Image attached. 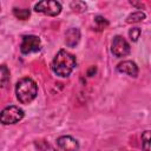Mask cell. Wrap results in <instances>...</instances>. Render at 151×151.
I'll return each mask as SVG.
<instances>
[{
  "label": "cell",
  "instance_id": "1",
  "mask_svg": "<svg viewBox=\"0 0 151 151\" xmlns=\"http://www.w3.org/2000/svg\"><path fill=\"white\" fill-rule=\"evenodd\" d=\"M76 65H77L76 57L73 54H71L70 52H67L66 50H60L54 55L51 67H52V71L57 76H59L61 78H66L72 73Z\"/></svg>",
  "mask_w": 151,
  "mask_h": 151
},
{
  "label": "cell",
  "instance_id": "2",
  "mask_svg": "<svg viewBox=\"0 0 151 151\" xmlns=\"http://www.w3.org/2000/svg\"><path fill=\"white\" fill-rule=\"evenodd\" d=\"M38 94V86L37 83L32 78H21L15 85V96L17 99L21 104H29L32 103Z\"/></svg>",
  "mask_w": 151,
  "mask_h": 151
},
{
  "label": "cell",
  "instance_id": "3",
  "mask_svg": "<svg viewBox=\"0 0 151 151\" xmlns=\"http://www.w3.org/2000/svg\"><path fill=\"white\" fill-rule=\"evenodd\" d=\"M24 116H25V112L21 107L15 106V105H9L1 111L0 122L4 125L15 124V123H19L24 118Z\"/></svg>",
  "mask_w": 151,
  "mask_h": 151
},
{
  "label": "cell",
  "instance_id": "4",
  "mask_svg": "<svg viewBox=\"0 0 151 151\" xmlns=\"http://www.w3.org/2000/svg\"><path fill=\"white\" fill-rule=\"evenodd\" d=\"M34 11L38 13H42L45 15L57 17L61 12V5L60 2L54 1V0H42L35 4Z\"/></svg>",
  "mask_w": 151,
  "mask_h": 151
},
{
  "label": "cell",
  "instance_id": "5",
  "mask_svg": "<svg viewBox=\"0 0 151 151\" xmlns=\"http://www.w3.org/2000/svg\"><path fill=\"white\" fill-rule=\"evenodd\" d=\"M111 52L114 57L123 58V57H126L130 54L131 47L125 38H123L122 35H116L111 44Z\"/></svg>",
  "mask_w": 151,
  "mask_h": 151
},
{
  "label": "cell",
  "instance_id": "6",
  "mask_svg": "<svg viewBox=\"0 0 151 151\" xmlns=\"http://www.w3.org/2000/svg\"><path fill=\"white\" fill-rule=\"evenodd\" d=\"M41 48V41L39 39V37L37 35H24L22 37V41L20 45V51L22 54H29V53H34L40 51Z\"/></svg>",
  "mask_w": 151,
  "mask_h": 151
},
{
  "label": "cell",
  "instance_id": "7",
  "mask_svg": "<svg viewBox=\"0 0 151 151\" xmlns=\"http://www.w3.org/2000/svg\"><path fill=\"white\" fill-rule=\"evenodd\" d=\"M116 70L119 72V73H123V74H127L130 77H133L136 78L139 73V68L137 66V64L132 60H124L122 63H119L116 67Z\"/></svg>",
  "mask_w": 151,
  "mask_h": 151
},
{
  "label": "cell",
  "instance_id": "8",
  "mask_svg": "<svg viewBox=\"0 0 151 151\" xmlns=\"http://www.w3.org/2000/svg\"><path fill=\"white\" fill-rule=\"evenodd\" d=\"M57 144L63 151H78L79 150L78 140L71 136H60L57 139Z\"/></svg>",
  "mask_w": 151,
  "mask_h": 151
},
{
  "label": "cell",
  "instance_id": "9",
  "mask_svg": "<svg viewBox=\"0 0 151 151\" xmlns=\"http://www.w3.org/2000/svg\"><path fill=\"white\" fill-rule=\"evenodd\" d=\"M80 41V31L79 28L72 27L65 34V44L68 47H76Z\"/></svg>",
  "mask_w": 151,
  "mask_h": 151
},
{
  "label": "cell",
  "instance_id": "10",
  "mask_svg": "<svg viewBox=\"0 0 151 151\" xmlns=\"http://www.w3.org/2000/svg\"><path fill=\"white\" fill-rule=\"evenodd\" d=\"M145 13L142 12V11H137V12H133L131 14L127 15L126 18V22L127 24H136V22H140L145 19Z\"/></svg>",
  "mask_w": 151,
  "mask_h": 151
},
{
  "label": "cell",
  "instance_id": "11",
  "mask_svg": "<svg viewBox=\"0 0 151 151\" xmlns=\"http://www.w3.org/2000/svg\"><path fill=\"white\" fill-rule=\"evenodd\" d=\"M142 147L143 151H151V130L142 133Z\"/></svg>",
  "mask_w": 151,
  "mask_h": 151
},
{
  "label": "cell",
  "instance_id": "12",
  "mask_svg": "<svg viewBox=\"0 0 151 151\" xmlns=\"http://www.w3.org/2000/svg\"><path fill=\"white\" fill-rule=\"evenodd\" d=\"M13 15L19 20H27L31 15V11L28 8H13Z\"/></svg>",
  "mask_w": 151,
  "mask_h": 151
},
{
  "label": "cell",
  "instance_id": "13",
  "mask_svg": "<svg viewBox=\"0 0 151 151\" xmlns=\"http://www.w3.org/2000/svg\"><path fill=\"white\" fill-rule=\"evenodd\" d=\"M94 22H96L97 28H98L99 31H103V29H105V28L109 26V21H107L104 17H101V15H97V17L94 18Z\"/></svg>",
  "mask_w": 151,
  "mask_h": 151
},
{
  "label": "cell",
  "instance_id": "14",
  "mask_svg": "<svg viewBox=\"0 0 151 151\" xmlns=\"http://www.w3.org/2000/svg\"><path fill=\"white\" fill-rule=\"evenodd\" d=\"M8 81H9V70L6 67V65H1V86L5 87Z\"/></svg>",
  "mask_w": 151,
  "mask_h": 151
},
{
  "label": "cell",
  "instance_id": "15",
  "mask_svg": "<svg viewBox=\"0 0 151 151\" xmlns=\"http://www.w3.org/2000/svg\"><path fill=\"white\" fill-rule=\"evenodd\" d=\"M71 8L76 12H84V11H86L87 6L84 1H73V2H71Z\"/></svg>",
  "mask_w": 151,
  "mask_h": 151
},
{
  "label": "cell",
  "instance_id": "16",
  "mask_svg": "<svg viewBox=\"0 0 151 151\" xmlns=\"http://www.w3.org/2000/svg\"><path fill=\"white\" fill-rule=\"evenodd\" d=\"M140 33H142V31H140L139 27H132V28L129 31V37H130V39H131L132 41H137L138 38L140 37Z\"/></svg>",
  "mask_w": 151,
  "mask_h": 151
},
{
  "label": "cell",
  "instance_id": "17",
  "mask_svg": "<svg viewBox=\"0 0 151 151\" xmlns=\"http://www.w3.org/2000/svg\"><path fill=\"white\" fill-rule=\"evenodd\" d=\"M130 4H131L132 6H136V7H139V8L144 7V4H142V2H133V1H130Z\"/></svg>",
  "mask_w": 151,
  "mask_h": 151
},
{
  "label": "cell",
  "instance_id": "18",
  "mask_svg": "<svg viewBox=\"0 0 151 151\" xmlns=\"http://www.w3.org/2000/svg\"><path fill=\"white\" fill-rule=\"evenodd\" d=\"M93 73H96V67H94V66H92V67L88 70L87 76H88V77H92V76H93Z\"/></svg>",
  "mask_w": 151,
  "mask_h": 151
},
{
  "label": "cell",
  "instance_id": "19",
  "mask_svg": "<svg viewBox=\"0 0 151 151\" xmlns=\"http://www.w3.org/2000/svg\"><path fill=\"white\" fill-rule=\"evenodd\" d=\"M125 151H127V150H125Z\"/></svg>",
  "mask_w": 151,
  "mask_h": 151
}]
</instances>
